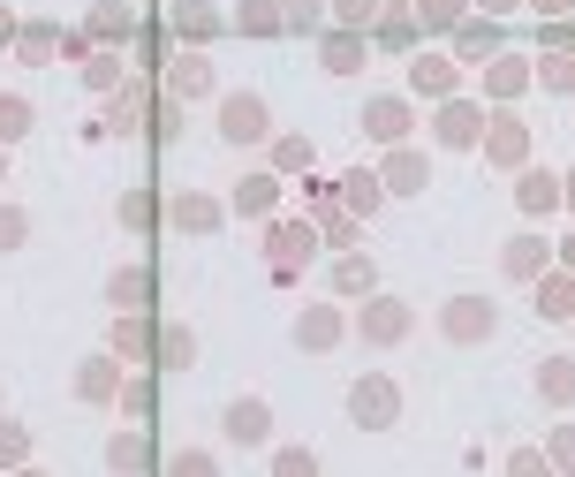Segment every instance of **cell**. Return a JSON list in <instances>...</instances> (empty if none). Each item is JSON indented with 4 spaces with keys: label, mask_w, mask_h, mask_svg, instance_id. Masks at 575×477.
Masks as SVG:
<instances>
[{
    "label": "cell",
    "mask_w": 575,
    "mask_h": 477,
    "mask_svg": "<svg viewBox=\"0 0 575 477\" xmlns=\"http://www.w3.org/2000/svg\"><path fill=\"white\" fill-rule=\"evenodd\" d=\"M348 417H356L364 432H394V417H402V387H394L387 371H364V379L348 387Z\"/></svg>",
    "instance_id": "cell-1"
},
{
    "label": "cell",
    "mask_w": 575,
    "mask_h": 477,
    "mask_svg": "<svg viewBox=\"0 0 575 477\" xmlns=\"http://www.w3.org/2000/svg\"><path fill=\"white\" fill-rule=\"evenodd\" d=\"M220 137H228V145H266V137H273V107H266L258 91H228V99H220Z\"/></svg>",
    "instance_id": "cell-2"
},
{
    "label": "cell",
    "mask_w": 575,
    "mask_h": 477,
    "mask_svg": "<svg viewBox=\"0 0 575 477\" xmlns=\"http://www.w3.org/2000/svg\"><path fill=\"white\" fill-rule=\"evenodd\" d=\"M409 326H417V311H409L402 296H371V304L356 311V333H364L371 348H387V341H402Z\"/></svg>",
    "instance_id": "cell-3"
},
{
    "label": "cell",
    "mask_w": 575,
    "mask_h": 477,
    "mask_svg": "<svg viewBox=\"0 0 575 477\" xmlns=\"http://www.w3.org/2000/svg\"><path fill=\"white\" fill-rule=\"evenodd\" d=\"M492 326H500V311H492L485 296H454V304L439 311V333H446V341H485Z\"/></svg>",
    "instance_id": "cell-4"
},
{
    "label": "cell",
    "mask_w": 575,
    "mask_h": 477,
    "mask_svg": "<svg viewBox=\"0 0 575 477\" xmlns=\"http://www.w3.org/2000/svg\"><path fill=\"white\" fill-rule=\"evenodd\" d=\"M477 145H485V159H492V167H523V159H530V130H523L515 114H492Z\"/></svg>",
    "instance_id": "cell-5"
},
{
    "label": "cell",
    "mask_w": 575,
    "mask_h": 477,
    "mask_svg": "<svg viewBox=\"0 0 575 477\" xmlns=\"http://www.w3.org/2000/svg\"><path fill=\"white\" fill-rule=\"evenodd\" d=\"M228 440H235V448H266V440H273V409H266L258 394L228 402Z\"/></svg>",
    "instance_id": "cell-6"
},
{
    "label": "cell",
    "mask_w": 575,
    "mask_h": 477,
    "mask_svg": "<svg viewBox=\"0 0 575 477\" xmlns=\"http://www.w3.org/2000/svg\"><path fill=\"white\" fill-rule=\"evenodd\" d=\"M341 333H348V318L333 311V304H310V311L295 318V348H310V356H326Z\"/></svg>",
    "instance_id": "cell-7"
},
{
    "label": "cell",
    "mask_w": 575,
    "mask_h": 477,
    "mask_svg": "<svg viewBox=\"0 0 575 477\" xmlns=\"http://www.w3.org/2000/svg\"><path fill=\"white\" fill-rule=\"evenodd\" d=\"M364 137H379V145L409 137V99H371L364 107Z\"/></svg>",
    "instance_id": "cell-8"
},
{
    "label": "cell",
    "mask_w": 575,
    "mask_h": 477,
    "mask_svg": "<svg viewBox=\"0 0 575 477\" xmlns=\"http://www.w3.org/2000/svg\"><path fill=\"white\" fill-rule=\"evenodd\" d=\"M310 243H318V228H295V220H281V228H273V273H295V266H303V258H310Z\"/></svg>",
    "instance_id": "cell-9"
},
{
    "label": "cell",
    "mask_w": 575,
    "mask_h": 477,
    "mask_svg": "<svg viewBox=\"0 0 575 477\" xmlns=\"http://www.w3.org/2000/svg\"><path fill=\"white\" fill-rule=\"evenodd\" d=\"M538 394H546L553 409H568L575 402V356H546V364H538Z\"/></svg>",
    "instance_id": "cell-10"
},
{
    "label": "cell",
    "mask_w": 575,
    "mask_h": 477,
    "mask_svg": "<svg viewBox=\"0 0 575 477\" xmlns=\"http://www.w3.org/2000/svg\"><path fill=\"white\" fill-rule=\"evenodd\" d=\"M538 318H553V326L575 318V273H546L538 281Z\"/></svg>",
    "instance_id": "cell-11"
},
{
    "label": "cell",
    "mask_w": 575,
    "mask_h": 477,
    "mask_svg": "<svg viewBox=\"0 0 575 477\" xmlns=\"http://www.w3.org/2000/svg\"><path fill=\"white\" fill-rule=\"evenodd\" d=\"M205 91H212V61L205 53H182L174 61V99H205Z\"/></svg>",
    "instance_id": "cell-12"
},
{
    "label": "cell",
    "mask_w": 575,
    "mask_h": 477,
    "mask_svg": "<svg viewBox=\"0 0 575 477\" xmlns=\"http://www.w3.org/2000/svg\"><path fill=\"white\" fill-rule=\"evenodd\" d=\"M273 197H281V182H273V174H243V182H235V212H250V220H258V212H273Z\"/></svg>",
    "instance_id": "cell-13"
},
{
    "label": "cell",
    "mask_w": 575,
    "mask_h": 477,
    "mask_svg": "<svg viewBox=\"0 0 575 477\" xmlns=\"http://www.w3.org/2000/svg\"><path fill=\"white\" fill-rule=\"evenodd\" d=\"M107 296H114V304H122V311H130V304H151V273H144V266H122V273H114V281H107Z\"/></svg>",
    "instance_id": "cell-14"
},
{
    "label": "cell",
    "mask_w": 575,
    "mask_h": 477,
    "mask_svg": "<svg viewBox=\"0 0 575 477\" xmlns=\"http://www.w3.org/2000/svg\"><path fill=\"white\" fill-rule=\"evenodd\" d=\"M174 30H182V38H197V46H205V38H212V30H220V8H205V0H182V8H174Z\"/></svg>",
    "instance_id": "cell-15"
},
{
    "label": "cell",
    "mask_w": 575,
    "mask_h": 477,
    "mask_svg": "<svg viewBox=\"0 0 575 477\" xmlns=\"http://www.w3.org/2000/svg\"><path fill=\"white\" fill-rule=\"evenodd\" d=\"M235 30H250V38L281 30V0H235Z\"/></svg>",
    "instance_id": "cell-16"
},
{
    "label": "cell",
    "mask_w": 575,
    "mask_h": 477,
    "mask_svg": "<svg viewBox=\"0 0 575 477\" xmlns=\"http://www.w3.org/2000/svg\"><path fill=\"white\" fill-rule=\"evenodd\" d=\"M409 84H417V91H431V99H446V91H454V61H439V53H425V61L409 69Z\"/></svg>",
    "instance_id": "cell-17"
},
{
    "label": "cell",
    "mask_w": 575,
    "mask_h": 477,
    "mask_svg": "<svg viewBox=\"0 0 575 477\" xmlns=\"http://www.w3.org/2000/svg\"><path fill=\"white\" fill-rule=\"evenodd\" d=\"M326 69H333V76H356V69H364V38L333 30V38H326Z\"/></svg>",
    "instance_id": "cell-18"
},
{
    "label": "cell",
    "mask_w": 575,
    "mask_h": 477,
    "mask_svg": "<svg viewBox=\"0 0 575 477\" xmlns=\"http://www.w3.org/2000/svg\"><path fill=\"white\" fill-rule=\"evenodd\" d=\"M174 228L205 235V228H220V205H212V197H174Z\"/></svg>",
    "instance_id": "cell-19"
},
{
    "label": "cell",
    "mask_w": 575,
    "mask_h": 477,
    "mask_svg": "<svg viewBox=\"0 0 575 477\" xmlns=\"http://www.w3.org/2000/svg\"><path fill=\"white\" fill-rule=\"evenodd\" d=\"M387 189H402V197L425 189V152H394L387 159Z\"/></svg>",
    "instance_id": "cell-20"
},
{
    "label": "cell",
    "mask_w": 575,
    "mask_h": 477,
    "mask_svg": "<svg viewBox=\"0 0 575 477\" xmlns=\"http://www.w3.org/2000/svg\"><path fill=\"white\" fill-rule=\"evenodd\" d=\"M523 84H530V69H523V61H492V69H485V91H492V99H515Z\"/></svg>",
    "instance_id": "cell-21"
},
{
    "label": "cell",
    "mask_w": 575,
    "mask_h": 477,
    "mask_svg": "<svg viewBox=\"0 0 575 477\" xmlns=\"http://www.w3.org/2000/svg\"><path fill=\"white\" fill-rule=\"evenodd\" d=\"M477 137H485V130H477L469 107H446V114H439V145H477Z\"/></svg>",
    "instance_id": "cell-22"
},
{
    "label": "cell",
    "mask_w": 575,
    "mask_h": 477,
    "mask_svg": "<svg viewBox=\"0 0 575 477\" xmlns=\"http://www.w3.org/2000/svg\"><path fill=\"white\" fill-rule=\"evenodd\" d=\"M507 273H523V281L546 273V243H538V235H515V243H507Z\"/></svg>",
    "instance_id": "cell-23"
},
{
    "label": "cell",
    "mask_w": 575,
    "mask_h": 477,
    "mask_svg": "<svg viewBox=\"0 0 575 477\" xmlns=\"http://www.w3.org/2000/svg\"><path fill=\"white\" fill-rule=\"evenodd\" d=\"M107 463H114L122 477H130V470H144V463H151V448H144V432H122V440L107 448Z\"/></svg>",
    "instance_id": "cell-24"
},
{
    "label": "cell",
    "mask_w": 575,
    "mask_h": 477,
    "mask_svg": "<svg viewBox=\"0 0 575 477\" xmlns=\"http://www.w3.org/2000/svg\"><path fill=\"white\" fill-rule=\"evenodd\" d=\"M561 205V182L553 174H523V212H553Z\"/></svg>",
    "instance_id": "cell-25"
},
{
    "label": "cell",
    "mask_w": 575,
    "mask_h": 477,
    "mask_svg": "<svg viewBox=\"0 0 575 477\" xmlns=\"http://www.w3.org/2000/svg\"><path fill=\"white\" fill-rule=\"evenodd\" d=\"M333 289H341V296H364V289H371V258H341V266H333Z\"/></svg>",
    "instance_id": "cell-26"
},
{
    "label": "cell",
    "mask_w": 575,
    "mask_h": 477,
    "mask_svg": "<svg viewBox=\"0 0 575 477\" xmlns=\"http://www.w3.org/2000/svg\"><path fill=\"white\" fill-rule=\"evenodd\" d=\"M538 84H553V91H575V53H546V61H538Z\"/></svg>",
    "instance_id": "cell-27"
},
{
    "label": "cell",
    "mask_w": 575,
    "mask_h": 477,
    "mask_svg": "<svg viewBox=\"0 0 575 477\" xmlns=\"http://www.w3.org/2000/svg\"><path fill=\"white\" fill-rule=\"evenodd\" d=\"M273 477H318V455H310V448H281V455H273Z\"/></svg>",
    "instance_id": "cell-28"
},
{
    "label": "cell",
    "mask_w": 575,
    "mask_h": 477,
    "mask_svg": "<svg viewBox=\"0 0 575 477\" xmlns=\"http://www.w3.org/2000/svg\"><path fill=\"white\" fill-rule=\"evenodd\" d=\"M114 348H122V356H144V348H151V326H144V318H122V326H114Z\"/></svg>",
    "instance_id": "cell-29"
},
{
    "label": "cell",
    "mask_w": 575,
    "mask_h": 477,
    "mask_svg": "<svg viewBox=\"0 0 575 477\" xmlns=\"http://www.w3.org/2000/svg\"><path fill=\"white\" fill-rule=\"evenodd\" d=\"M167 477H220V463H212V455H197V448H182V455L167 463Z\"/></svg>",
    "instance_id": "cell-30"
},
{
    "label": "cell",
    "mask_w": 575,
    "mask_h": 477,
    "mask_svg": "<svg viewBox=\"0 0 575 477\" xmlns=\"http://www.w3.org/2000/svg\"><path fill=\"white\" fill-rule=\"evenodd\" d=\"M546 463H553V470H568V477H575V425H561V432L546 440Z\"/></svg>",
    "instance_id": "cell-31"
},
{
    "label": "cell",
    "mask_w": 575,
    "mask_h": 477,
    "mask_svg": "<svg viewBox=\"0 0 575 477\" xmlns=\"http://www.w3.org/2000/svg\"><path fill=\"white\" fill-rule=\"evenodd\" d=\"M462 8H469V0H425V8H417V23L446 30V23H462Z\"/></svg>",
    "instance_id": "cell-32"
},
{
    "label": "cell",
    "mask_w": 575,
    "mask_h": 477,
    "mask_svg": "<svg viewBox=\"0 0 575 477\" xmlns=\"http://www.w3.org/2000/svg\"><path fill=\"white\" fill-rule=\"evenodd\" d=\"M379 38H387V46H394V53H402V46H409V38H417V23H409V15H379Z\"/></svg>",
    "instance_id": "cell-33"
},
{
    "label": "cell",
    "mask_w": 575,
    "mask_h": 477,
    "mask_svg": "<svg viewBox=\"0 0 575 477\" xmlns=\"http://www.w3.org/2000/svg\"><path fill=\"white\" fill-rule=\"evenodd\" d=\"M30 130V107L23 99H0V137H23Z\"/></svg>",
    "instance_id": "cell-34"
},
{
    "label": "cell",
    "mask_w": 575,
    "mask_h": 477,
    "mask_svg": "<svg viewBox=\"0 0 575 477\" xmlns=\"http://www.w3.org/2000/svg\"><path fill=\"white\" fill-rule=\"evenodd\" d=\"M23 235H30V220H23V212H15V205H0V250H15V243H23Z\"/></svg>",
    "instance_id": "cell-35"
},
{
    "label": "cell",
    "mask_w": 575,
    "mask_h": 477,
    "mask_svg": "<svg viewBox=\"0 0 575 477\" xmlns=\"http://www.w3.org/2000/svg\"><path fill=\"white\" fill-rule=\"evenodd\" d=\"M273 167H288V174L310 167V145H303V137H281V145H273Z\"/></svg>",
    "instance_id": "cell-36"
},
{
    "label": "cell",
    "mask_w": 575,
    "mask_h": 477,
    "mask_svg": "<svg viewBox=\"0 0 575 477\" xmlns=\"http://www.w3.org/2000/svg\"><path fill=\"white\" fill-rule=\"evenodd\" d=\"M122 409H130V417H151V379H137V387H122Z\"/></svg>",
    "instance_id": "cell-37"
},
{
    "label": "cell",
    "mask_w": 575,
    "mask_h": 477,
    "mask_svg": "<svg viewBox=\"0 0 575 477\" xmlns=\"http://www.w3.org/2000/svg\"><path fill=\"white\" fill-rule=\"evenodd\" d=\"M348 205H356V212L379 205V174H348Z\"/></svg>",
    "instance_id": "cell-38"
},
{
    "label": "cell",
    "mask_w": 575,
    "mask_h": 477,
    "mask_svg": "<svg viewBox=\"0 0 575 477\" xmlns=\"http://www.w3.org/2000/svg\"><path fill=\"white\" fill-rule=\"evenodd\" d=\"M159 356H167V364H189V356H197V341H189L182 326H167V348H159Z\"/></svg>",
    "instance_id": "cell-39"
},
{
    "label": "cell",
    "mask_w": 575,
    "mask_h": 477,
    "mask_svg": "<svg viewBox=\"0 0 575 477\" xmlns=\"http://www.w3.org/2000/svg\"><path fill=\"white\" fill-rule=\"evenodd\" d=\"M341 23H379V0H333Z\"/></svg>",
    "instance_id": "cell-40"
},
{
    "label": "cell",
    "mask_w": 575,
    "mask_h": 477,
    "mask_svg": "<svg viewBox=\"0 0 575 477\" xmlns=\"http://www.w3.org/2000/svg\"><path fill=\"white\" fill-rule=\"evenodd\" d=\"M462 53H469V61L492 53V23H469V30H462Z\"/></svg>",
    "instance_id": "cell-41"
},
{
    "label": "cell",
    "mask_w": 575,
    "mask_h": 477,
    "mask_svg": "<svg viewBox=\"0 0 575 477\" xmlns=\"http://www.w3.org/2000/svg\"><path fill=\"white\" fill-rule=\"evenodd\" d=\"M281 23H295V30L318 23V0H281Z\"/></svg>",
    "instance_id": "cell-42"
},
{
    "label": "cell",
    "mask_w": 575,
    "mask_h": 477,
    "mask_svg": "<svg viewBox=\"0 0 575 477\" xmlns=\"http://www.w3.org/2000/svg\"><path fill=\"white\" fill-rule=\"evenodd\" d=\"M122 220H130V228H144V220H151V197H144V189H137V197H122Z\"/></svg>",
    "instance_id": "cell-43"
},
{
    "label": "cell",
    "mask_w": 575,
    "mask_h": 477,
    "mask_svg": "<svg viewBox=\"0 0 575 477\" xmlns=\"http://www.w3.org/2000/svg\"><path fill=\"white\" fill-rule=\"evenodd\" d=\"M507 470H515V477H546V455H515Z\"/></svg>",
    "instance_id": "cell-44"
},
{
    "label": "cell",
    "mask_w": 575,
    "mask_h": 477,
    "mask_svg": "<svg viewBox=\"0 0 575 477\" xmlns=\"http://www.w3.org/2000/svg\"><path fill=\"white\" fill-rule=\"evenodd\" d=\"M530 8H538V15H568L575 0H530Z\"/></svg>",
    "instance_id": "cell-45"
},
{
    "label": "cell",
    "mask_w": 575,
    "mask_h": 477,
    "mask_svg": "<svg viewBox=\"0 0 575 477\" xmlns=\"http://www.w3.org/2000/svg\"><path fill=\"white\" fill-rule=\"evenodd\" d=\"M485 8H492V15H507V8H523V0H485Z\"/></svg>",
    "instance_id": "cell-46"
},
{
    "label": "cell",
    "mask_w": 575,
    "mask_h": 477,
    "mask_svg": "<svg viewBox=\"0 0 575 477\" xmlns=\"http://www.w3.org/2000/svg\"><path fill=\"white\" fill-rule=\"evenodd\" d=\"M568 266H575V235H568Z\"/></svg>",
    "instance_id": "cell-47"
},
{
    "label": "cell",
    "mask_w": 575,
    "mask_h": 477,
    "mask_svg": "<svg viewBox=\"0 0 575 477\" xmlns=\"http://www.w3.org/2000/svg\"><path fill=\"white\" fill-rule=\"evenodd\" d=\"M568 205H575V174H568Z\"/></svg>",
    "instance_id": "cell-48"
}]
</instances>
